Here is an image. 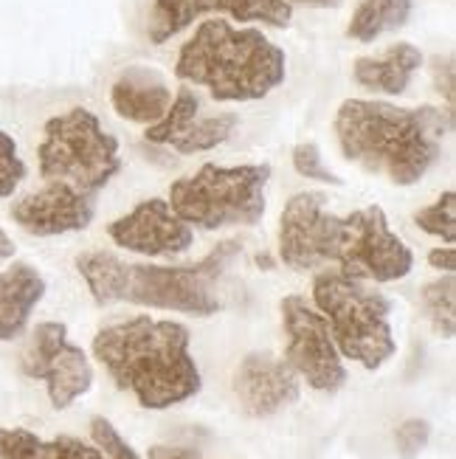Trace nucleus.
<instances>
[{"label":"nucleus","mask_w":456,"mask_h":459,"mask_svg":"<svg viewBox=\"0 0 456 459\" xmlns=\"http://www.w3.org/2000/svg\"><path fill=\"white\" fill-rule=\"evenodd\" d=\"M26 178V164L17 152V142L0 130V201L17 192V186Z\"/></svg>","instance_id":"24"},{"label":"nucleus","mask_w":456,"mask_h":459,"mask_svg":"<svg viewBox=\"0 0 456 459\" xmlns=\"http://www.w3.org/2000/svg\"><path fill=\"white\" fill-rule=\"evenodd\" d=\"M14 243H12V237L4 231V226H0V265H4L6 263V259H12L14 256Z\"/></svg>","instance_id":"30"},{"label":"nucleus","mask_w":456,"mask_h":459,"mask_svg":"<svg viewBox=\"0 0 456 459\" xmlns=\"http://www.w3.org/2000/svg\"><path fill=\"white\" fill-rule=\"evenodd\" d=\"M197 113H201V99H197V93L189 85H184L181 91H177V96L172 99L167 113L158 118L155 125L147 127L144 138L150 144H169L172 138H177L194 122Z\"/></svg>","instance_id":"21"},{"label":"nucleus","mask_w":456,"mask_h":459,"mask_svg":"<svg viewBox=\"0 0 456 459\" xmlns=\"http://www.w3.org/2000/svg\"><path fill=\"white\" fill-rule=\"evenodd\" d=\"M420 65H423V51L411 43H398L386 48L381 56L355 59L352 74H355V82L372 93L400 96Z\"/></svg>","instance_id":"18"},{"label":"nucleus","mask_w":456,"mask_h":459,"mask_svg":"<svg viewBox=\"0 0 456 459\" xmlns=\"http://www.w3.org/2000/svg\"><path fill=\"white\" fill-rule=\"evenodd\" d=\"M243 251L237 239H226L197 265H135L110 251H88L76 256V271L96 305L130 302L189 316H211L220 310L217 279Z\"/></svg>","instance_id":"4"},{"label":"nucleus","mask_w":456,"mask_h":459,"mask_svg":"<svg viewBox=\"0 0 456 459\" xmlns=\"http://www.w3.org/2000/svg\"><path fill=\"white\" fill-rule=\"evenodd\" d=\"M299 375L282 358L251 352L234 375V394L251 417H271L299 401Z\"/></svg>","instance_id":"15"},{"label":"nucleus","mask_w":456,"mask_h":459,"mask_svg":"<svg viewBox=\"0 0 456 459\" xmlns=\"http://www.w3.org/2000/svg\"><path fill=\"white\" fill-rule=\"evenodd\" d=\"M209 12H223L240 23H265L273 29H285L293 20V9L285 0H155L150 12V39L161 46Z\"/></svg>","instance_id":"11"},{"label":"nucleus","mask_w":456,"mask_h":459,"mask_svg":"<svg viewBox=\"0 0 456 459\" xmlns=\"http://www.w3.org/2000/svg\"><path fill=\"white\" fill-rule=\"evenodd\" d=\"M431 440V426L428 420H420V417H411V420L400 423V429L394 431V446H398V454L403 459H417L420 451L428 446Z\"/></svg>","instance_id":"26"},{"label":"nucleus","mask_w":456,"mask_h":459,"mask_svg":"<svg viewBox=\"0 0 456 459\" xmlns=\"http://www.w3.org/2000/svg\"><path fill=\"white\" fill-rule=\"evenodd\" d=\"M280 256L293 271L332 263L344 276L369 282H398L414 265L411 248L389 229L381 206L335 214L322 192H302L288 201L280 217Z\"/></svg>","instance_id":"1"},{"label":"nucleus","mask_w":456,"mask_h":459,"mask_svg":"<svg viewBox=\"0 0 456 459\" xmlns=\"http://www.w3.org/2000/svg\"><path fill=\"white\" fill-rule=\"evenodd\" d=\"M434 79H437L440 93H445V102L453 105V59L451 56L434 59Z\"/></svg>","instance_id":"27"},{"label":"nucleus","mask_w":456,"mask_h":459,"mask_svg":"<svg viewBox=\"0 0 456 459\" xmlns=\"http://www.w3.org/2000/svg\"><path fill=\"white\" fill-rule=\"evenodd\" d=\"M414 223H417L426 234H434V237L445 239L448 246H453V239H456V192L453 189L443 192L431 206L414 214Z\"/></svg>","instance_id":"23"},{"label":"nucleus","mask_w":456,"mask_h":459,"mask_svg":"<svg viewBox=\"0 0 456 459\" xmlns=\"http://www.w3.org/2000/svg\"><path fill=\"white\" fill-rule=\"evenodd\" d=\"M313 302L324 316L341 358L358 361L364 369H381L398 352L391 335V302L364 279L341 271H322L313 279Z\"/></svg>","instance_id":"6"},{"label":"nucleus","mask_w":456,"mask_h":459,"mask_svg":"<svg viewBox=\"0 0 456 459\" xmlns=\"http://www.w3.org/2000/svg\"><path fill=\"white\" fill-rule=\"evenodd\" d=\"M150 459H201L186 448H172V446H155L150 448Z\"/></svg>","instance_id":"29"},{"label":"nucleus","mask_w":456,"mask_h":459,"mask_svg":"<svg viewBox=\"0 0 456 459\" xmlns=\"http://www.w3.org/2000/svg\"><path fill=\"white\" fill-rule=\"evenodd\" d=\"M110 239L125 251L144 256H177L192 248L194 231L164 197H150L108 226Z\"/></svg>","instance_id":"12"},{"label":"nucleus","mask_w":456,"mask_h":459,"mask_svg":"<svg viewBox=\"0 0 456 459\" xmlns=\"http://www.w3.org/2000/svg\"><path fill=\"white\" fill-rule=\"evenodd\" d=\"M113 110L135 125H155L172 105V91L167 79L152 68H127L113 82Z\"/></svg>","instance_id":"16"},{"label":"nucleus","mask_w":456,"mask_h":459,"mask_svg":"<svg viewBox=\"0 0 456 459\" xmlns=\"http://www.w3.org/2000/svg\"><path fill=\"white\" fill-rule=\"evenodd\" d=\"M189 342L184 325L133 316L99 330L93 355L138 406L161 411L201 392V369L189 352Z\"/></svg>","instance_id":"3"},{"label":"nucleus","mask_w":456,"mask_h":459,"mask_svg":"<svg viewBox=\"0 0 456 459\" xmlns=\"http://www.w3.org/2000/svg\"><path fill=\"white\" fill-rule=\"evenodd\" d=\"M282 327L288 335L285 361L293 372L302 375L315 392H339L347 384V369L324 316L305 296H285Z\"/></svg>","instance_id":"9"},{"label":"nucleus","mask_w":456,"mask_h":459,"mask_svg":"<svg viewBox=\"0 0 456 459\" xmlns=\"http://www.w3.org/2000/svg\"><path fill=\"white\" fill-rule=\"evenodd\" d=\"M293 167L299 175L310 178V181H322V184H332V186H341V178L332 175L330 167L322 161V152L315 144H299L293 150Z\"/></svg>","instance_id":"25"},{"label":"nucleus","mask_w":456,"mask_h":459,"mask_svg":"<svg viewBox=\"0 0 456 459\" xmlns=\"http://www.w3.org/2000/svg\"><path fill=\"white\" fill-rule=\"evenodd\" d=\"M90 437L93 443L68 434L43 440L26 429H0V459H142L105 417H93Z\"/></svg>","instance_id":"13"},{"label":"nucleus","mask_w":456,"mask_h":459,"mask_svg":"<svg viewBox=\"0 0 456 459\" xmlns=\"http://www.w3.org/2000/svg\"><path fill=\"white\" fill-rule=\"evenodd\" d=\"M268 164H203L169 186V206L184 223L203 231L256 226L268 209Z\"/></svg>","instance_id":"7"},{"label":"nucleus","mask_w":456,"mask_h":459,"mask_svg":"<svg viewBox=\"0 0 456 459\" xmlns=\"http://www.w3.org/2000/svg\"><path fill=\"white\" fill-rule=\"evenodd\" d=\"M411 14V0H358L352 12L347 34L358 43H372L386 31L406 26Z\"/></svg>","instance_id":"19"},{"label":"nucleus","mask_w":456,"mask_h":459,"mask_svg":"<svg viewBox=\"0 0 456 459\" xmlns=\"http://www.w3.org/2000/svg\"><path fill=\"white\" fill-rule=\"evenodd\" d=\"M175 74L206 88L217 102H254L276 91L288 76L285 51L256 29H234L206 20L177 51Z\"/></svg>","instance_id":"5"},{"label":"nucleus","mask_w":456,"mask_h":459,"mask_svg":"<svg viewBox=\"0 0 456 459\" xmlns=\"http://www.w3.org/2000/svg\"><path fill=\"white\" fill-rule=\"evenodd\" d=\"M423 305L426 316L431 318L434 330L443 338H453L456 333V282L453 273L437 279V282H428L423 288Z\"/></svg>","instance_id":"22"},{"label":"nucleus","mask_w":456,"mask_h":459,"mask_svg":"<svg viewBox=\"0 0 456 459\" xmlns=\"http://www.w3.org/2000/svg\"><path fill=\"white\" fill-rule=\"evenodd\" d=\"M20 367L23 375L46 384L54 409H68L93 386V367L85 350L68 342V327L59 322L37 325Z\"/></svg>","instance_id":"10"},{"label":"nucleus","mask_w":456,"mask_h":459,"mask_svg":"<svg viewBox=\"0 0 456 459\" xmlns=\"http://www.w3.org/2000/svg\"><path fill=\"white\" fill-rule=\"evenodd\" d=\"M240 118L234 113H220V116H209L203 122H192L181 135L172 138L169 147L177 150L181 155H194V152H206L226 144L228 138L234 135Z\"/></svg>","instance_id":"20"},{"label":"nucleus","mask_w":456,"mask_h":459,"mask_svg":"<svg viewBox=\"0 0 456 459\" xmlns=\"http://www.w3.org/2000/svg\"><path fill=\"white\" fill-rule=\"evenodd\" d=\"M451 113L437 108H398L369 99H347L335 113V138L347 161L391 184L411 186L437 164Z\"/></svg>","instance_id":"2"},{"label":"nucleus","mask_w":456,"mask_h":459,"mask_svg":"<svg viewBox=\"0 0 456 459\" xmlns=\"http://www.w3.org/2000/svg\"><path fill=\"white\" fill-rule=\"evenodd\" d=\"M428 265H431V268H437V271H445V273H453V271H456V254H453V246L428 251Z\"/></svg>","instance_id":"28"},{"label":"nucleus","mask_w":456,"mask_h":459,"mask_svg":"<svg viewBox=\"0 0 456 459\" xmlns=\"http://www.w3.org/2000/svg\"><path fill=\"white\" fill-rule=\"evenodd\" d=\"M37 161L46 181L96 195L122 169V152L118 138L102 127L96 113L73 108L46 122Z\"/></svg>","instance_id":"8"},{"label":"nucleus","mask_w":456,"mask_h":459,"mask_svg":"<svg viewBox=\"0 0 456 459\" xmlns=\"http://www.w3.org/2000/svg\"><path fill=\"white\" fill-rule=\"evenodd\" d=\"M43 296L46 279L34 265L14 263L6 271H0V342H14L26 330Z\"/></svg>","instance_id":"17"},{"label":"nucleus","mask_w":456,"mask_h":459,"mask_svg":"<svg viewBox=\"0 0 456 459\" xmlns=\"http://www.w3.org/2000/svg\"><path fill=\"white\" fill-rule=\"evenodd\" d=\"M285 4H305V6H319V9H332L339 6L341 0H285Z\"/></svg>","instance_id":"31"},{"label":"nucleus","mask_w":456,"mask_h":459,"mask_svg":"<svg viewBox=\"0 0 456 459\" xmlns=\"http://www.w3.org/2000/svg\"><path fill=\"white\" fill-rule=\"evenodd\" d=\"M96 214V195L79 192L68 184L46 181L43 189H37L12 206L14 223L34 234V237H56L82 231L93 223Z\"/></svg>","instance_id":"14"}]
</instances>
